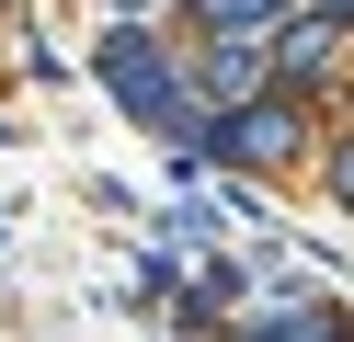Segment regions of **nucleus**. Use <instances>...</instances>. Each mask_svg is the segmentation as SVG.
<instances>
[{
  "mask_svg": "<svg viewBox=\"0 0 354 342\" xmlns=\"http://www.w3.org/2000/svg\"><path fill=\"white\" fill-rule=\"evenodd\" d=\"M92 80L115 91L138 126H160V137L183 126L194 103H206V91H194V57H171V46H160V35H138V23H115V35L92 46Z\"/></svg>",
  "mask_w": 354,
  "mask_h": 342,
  "instance_id": "1",
  "label": "nucleus"
},
{
  "mask_svg": "<svg viewBox=\"0 0 354 342\" xmlns=\"http://www.w3.org/2000/svg\"><path fill=\"white\" fill-rule=\"evenodd\" d=\"M308 149V103L297 91H263V103H240V114H217V160H229V171H286V160Z\"/></svg>",
  "mask_w": 354,
  "mask_h": 342,
  "instance_id": "2",
  "label": "nucleus"
},
{
  "mask_svg": "<svg viewBox=\"0 0 354 342\" xmlns=\"http://www.w3.org/2000/svg\"><path fill=\"white\" fill-rule=\"evenodd\" d=\"M194 91H206L217 114L263 103V91H274V35H206L194 46Z\"/></svg>",
  "mask_w": 354,
  "mask_h": 342,
  "instance_id": "3",
  "label": "nucleus"
},
{
  "mask_svg": "<svg viewBox=\"0 0 354 342\" xmlns=\"http://www.w3.org/2000/svg\"><path fill=\"white\" fill-rule=\"evenodd\" d=\"M263 331H297V342H331V331H343V308H331L320 285H297V274H263Z\"/></svg>",
  "mask_w": 354,
  "mask_h": 342,
  "instance_id": "4",
  "label": "nucleus"
},
{
  "mask_svg": "<svg viewBox=\"0 0 354 342\" xmlns=\"http://www.w3.org/2000/svg\"><path fill=\"white\" fill-rule=\"evenodd\" d=\"M286 12H297V0H183L194 35H274Z\"/></svg>",
  "mask_w": 354,
  "mask_h": 342,
  "instance_id": "5",
  "label": "nucleus"
},
{
  "mask_svg": "<svg viewBox=\"0 0 354 342\" xmlns=\"http://www.w3.org/2000/svg\"><path fill=\"white\" fill-rule=\"evenodd\" d=\"M194 296H217V308H240V296H252V274H240V263H217V251H194Z\"/></svg>",
  "mask_w": 354,
  "mask_h": 342,
  "instance_id": "6",
  "label": "nucleus"
},
{
  "mask_svg": "<svg viewBox=\"0 0 354 342\" xmlns=\"http://www.w3.org/2000/svg\"><path fill=\"white\" fill-rule=\"evenodd\" d=\"M331 205L354 217V137H331Z\"/></svg>",
  "mask_w": 354,
  "mask_h": 342,
  "instance_id": "7",
  "label": "nucleus"
},
{
  "mask_svg": "<svg viewBox=\"0 0 354 342\" xmlns=\"http://www.w3.org/2000/svg\"><path fill=\"white\" fill-rule=\"evenodd\" d=\"M320 12H343V23H354V0H320Z\"/></svg>",
  "mask_w": 354,
  "mask_h": 342,
  "instance_id": "8",
  "label": "nucleus"
}]
</instances>
